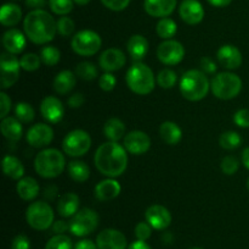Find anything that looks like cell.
<instances>
[{
	"instance_id": "cell-57",
	"label": "cell",
	"mask_w": 249,
	"mask_h": 249,
	"mask_svg": "<svg viewBox=\"0 0 249 249\" xmlns=\"http://www.w3.org/2000/svg\"><path fill=\"white\" fill-rule=\"evenodd\" d=\"M212 6L215 7H225L229 6V5L232 2V0H207Z\"/></svg>"
},
{
	"instance_id": "cell-34",
	"label": "cell",
	"mask_w": 249,
	"mask_h": 249,
	"mask_svg": "<svg viewBox=\"0 0 249 249\" xmlns=\"http://www.w3.org/2000/svg\"><path fill=\"white\" fill-rule=\"evenodd\" d=\"M178 31V26L175 23L174 20L169 19V17H164L158 21L157 27H156V32H157L158 37L162 39H170L172 37L175 36Z\"/></svg>"
},
{
	"instance_id": "cell-1",
	"label": "cell",
	"mask_w": 249,
	"mask_h": 249,
	"mask_svg": "<svg viewBox=\"0 0 249 249\" xmlns=\"http://www.w3.org/2000/svg\"><path fill=\"white\" fill-rule=\"evenodd\" d=\"M94 163L102 175L114 178L124 173L128 166L126 149L117 142L101 144L95 151Z\"/></svg>"
},
{
	"instance_id": "cell-13",
	"label": "cell",
	"mask_w": 249,
	"mask_h": 249,
	"mask_svg": "<svg viewBox=\"0 0 249 249\" xmlns=\"http://www.w3.org/2000/svg\"><path fill=\"white\" fill-rule=\"evenodd\" d=\"M26 139L33 148H45L53 142V131L49 124H36L27 131Z\"/></svg>"
},
{
	"instance_id": "cell-17",
	"label": "cell",
	"mask_w": 249,
	"mask_h": 249,
	"mask_svg": "<svg viewBox=\"0 0 249 249\" xmlns=\"http://www.w3.org/2000/svg\"><path fill=\"white\" fill-rule=\"evenodd\" d=\"M179 15L187 24H198L204 19V9L198 0H182L179 7Z\"/></svg>"
},
{
	"instance_id": "cell-30",
	"label": "cell",
	"mask_w": 249,
	"mask_h": 249,
	"mask_svg": "<svg viewBox=\"0 0 249 249\" xmlns=\"http://www.w3.org/2000/svg\"><path fill=\"white\" fill-rule=\"evenodd\" d=\"M2 171L5 176L12 180H21L24 175V166L16 156L5 155L2 159Z\"/></svg>"
},
{
	"instance_id": "cell-40",
	"label": "cell",
	"mask_w": 249,
	"mask_h": 249,
	"mask_svg": "<svg viewBox=\"0 0 249 249\" xmlns=\"http://www.w3.org/2000/svg\"><path fill=\"white\" fill-rule=\"evenodd\" d=\"M74 1L73 0H49L50 10L56 15L66 16L73 10Z\"/></svg>"
},
{
	"instance_id": "cell-28",
	"label": "cell",
	"mask_w": 249,
	"mask_h": 249,
	"mask_svg": "<svg viewBox=\"0 0 249 249\" xmlns=\"http://www.w3.org/2000/svg\"><path fill=\"white\" fill-rule=\"evenodd\" d=\"M16 192L23 200H33L39 194V183L33 177H23L16 185Z\"/></svg>"
},
{
	"instance_id": "cell-42",
	"label": "cell",
	"mask_w": 249,
	"mask_h": 249,
	"mask_svg": "<svg viewBox=\"0 0 249 249\" xmlns=\"http://www.w3.org/2000/svg\"><path fill=\"white\" fill-rule=\"evenodd\" d=\"M19 63H21V68H23L24 71H36L40 67L41 59L40 56L36 55L34 53H28L24 54L21 59H19Z\"/></svg>"
},
{
	"instance_id": "cell-35",
	"label": "cell",
	"mask_w": 249,
	"mask_h": 249,
	"mask_svg": "<svg viewBox=\"0 0 249 249\" xmlns=\"http://www.w3.org/2000/svg\"><path fill=\"white\" fill-rule=\"evenodd\" d=\"M75 75H77L80 80L92 81L95 80V78H97L99 71H97V67L92 62L83 61V62L78 63L77 67H75Z\"/></svg>"
},
{
	"instance_id": "cell-15",
	"label": "cell",
	"mask_w": 249,
	"mask_h": 249,
	"mask_svg": "<svg viewBox=\"0 0 249 249\" xmlns=\"http://www.w3.org/2000/svg\"><path fill=\"white\" fill-rule=\"evenodd\" d=\"M146 221L152 226V228L162 231L169 227L172 224V214L165 207L160 204H153L147 208L145 212Z\"/></svg>"
},
{
	"instance_id": "cell-32",
	"label": "cell",
	"mask_w": 249,
	"mask_h": 249,
	"mask_svg": "<svg viewBox=\"0 0 249 249\" xmlns=\"http://www.w3.org/2000/svg\"><path fill=\"white\" fill-rule=\"evenodd\" d=\"M104 133L106 138L109 139V142H118L125 134V124L123 121L117 117L107 120L104 126Z\"/></svg>"
},
{
	"instance_id": "cell-56",
	"label": "cell",
	"mask_w": 249,
	"mask_h": 249,
	"mask_svg": "<svg viewBox=\"0 0 249 249\" xmlns=\"http://www.w3.org/2000/svg\"><path fill=\"white\" fill-rule=\"evenodd\" d=\"M128 249H151V247L146 243V241H140V239H138V241L133 242V243L128 247Z\"/></svg>"
},
{
	"instance_id": "cell-14",
	"label": "cell",
	"mask_w": 249,
	"mask_h": 249,
	"mask_svg": "<svg viewBox=\"0 0 249 249\" xmlns=\"http://www.w3.org/2000/svg\"><path fill=\"white\" fill-rule=\"evenodd\" d=\"M124 148L134 155H142L151 148V138L142 131H131L124 137Z\"/></svg>"
},
{
	"instance_id": "cell-10",
	"label": "cell",
	"mask_w": 249,
	"mask_h": 249,
	"mask_svg": "<svg viewBox=\"0 0 249 249\" xmlns=\"http://www.w3.org/2000/svg\"><path fill=\"white\" fill-rule=\"evenodd\" d=\"M91 146V137L84 129L71 131L63 138L62 149L70 156H83Z\"/></svg>"
},
{
	"instance_id": "cell-25",
	"label": "cell",
	"mask_w": 249,
	"mask_h": 249,
	"mask_svg": "<svg viewBox=\"0 0 249 249\" xmlns=\"http://www.w3.org/2000/svg\"><path fill=\"white\" fill-rule=\"evenodd\" d=\"M126 49L131 58L135 61H140L147 55L148 53V41L141 34H134L129 38L126 43Z\"/></svg>"
},
{
	"instance_id": "cell-52",
	"label": "cell",
	"mask_w": 249,
	"mask_h": 249,
	"mask_svg": "<svg viewBox=\"0 0 249 249\" xmlns=\"http://www.w3.org/2000/svg\"><path fill=\"white\" fill-rule=\"evenodd\" d=\"M85 102V98L82 93H75V94L71 95L67 100L68 106L72 107V109H77V107H80Z\"/></svg>"
},
{
	"instance_id": "cell-11",
	"label": "cell",
	"mask_w": 249,
	"mask_h": 249,
	"mask_svg": "<svg viewBox=\"0 0 249 249\" xmlns=\"http://www.w3.org/2000/svg\"><path fill=\"white\" fill-rule=\"evenodd\" d=\"M0 68H1V88L7 89L12 87L19 78V60L10 53H2L0 56Z\"/></svg>"
},
{
	"instance_id": "cell-5",
	"label": "cell",
	"mask_w": 249,
	"mask_h": 249,
	"mask_svg": "<svg viewBox=\"0 0 249 249\" xmlns=\"http://www.w3.org/2000/svg\"><path fill=\"white\" fill-rule=\"evenodd\" d=\"M125 81L131 92L139 95H147L155 89V75L145 63L136 61L126 72Z\"/></svg>"
},
{
	"instance_id": "cell-48",
	"label": "cell",
	"mask_w": 249,
	"mask_h": 249,
	"mask_svg": "<svg viewBox=\"0 0 249 249\" xmlns=\"http://www.w3.org/2000/svg\"><path fill=\"white\" fill-rule=\"evenodd\" d=\"M233 122L238 127L249 128V109H240L233 115Z\"/></svg>"
},
{
	"instance_id": "cell-38",
	"label": "cell",
	"mask_w": 249,
	"mask_h": 249,
	"mask_svg": "<svg viewBox=\"0 0 249 249\" xmlns=\"http://www.w3.org/2000/svg\"><path fill=\"white\" fill-rule=\"evenodd\" d=\"M40 59L46 66H55L61 59V53L56 46H44L40 51Z\"/></svg>"
},
{
	"instance_id": "cell-26",
	"label": "cell",
	"mask_w": 249,
	"mask_h": 249,
	"mask_svg": "<svg viewBox=\"0 0 249 249\" xmlns=\"http://www.w3.org/2000/svg\"><path fill=\"white\" fill-rule=\"evenodd\" d=\"M77 83V75L70 70H63L56 75L53 80V89L57 94L66 95L74 88Z\"/></svg>"
},
{
	"instance_id": "cell-16",
	"label": "cell",
	"mask_w": 249,
	"mask_h": 249,
	"mask_svg": "<svg viewBox=\"0 0 249 249\" xmlns=\"http://www.w3.org/2000/svg\"><path fill=\"white\" fill-rule=\"evenodd\" d=\"M99 249H126V238L121 231L114 228H106L96 237Z\"/></svg>"
},
{
	"instance_id": "cell-20",
	"label": "cell",
	"mask_w": 249,
	"mask_h": 249,
	"mask_svg": "<svg viewBox=\"0 0 249 249\" xmlns=\"http://www.w3.org/2000/svg\"><path fill=\"white\" fill-rule=\"evenodd\" d=\"M219 63L224 66L228 70H236L242 65V54L240 49L236 48L235 45L226 44V45L220 46V49L216 53Z\"/></svg>"
},
{
	"instance_id": "cell-55",
	"label": "cell",
	"mask_w": 249,
	"mask_h": 249,
	"mask_svg": "<svg viewBox=\"0 0 249 249\" xmlns=\"http://www.w3.org/2000/svg\"><path fill=\"white\" fill-rule=\"evenodd\" d=\"M46 4V0H26V5L28 7H32L33 10L41 9Z\"/></svg>"
},
{
	"instance_id": "cell-54",
	"label": "cell",
	"mask_w": 249,
	"mask_h": 249,
	"mask_svg": "<svg viewBox=\"0 0 249 249\" xmlns=\"http://www.w3.org/2000/svg\"><path fill=\"white\" fill-rule=\"evenodd\" d=\"M74 249H99L97 248V244H95L94 242L90 241V239H83V241L78 242L75 244Z\"/></svg>"
},
{
	"instance_id": "cell-39",
	"label": "cell",
	"mask_w": 249,
	"mask_h": 249,
	"mask_svg": "<svg viewBox=\"0 0 249 249\" xmlns=\"http://www.w3.org/2000/svg\"><path fill=\"white\" fill-rule=\"evenodd\" d=\"M178 77L177 72L170 68H164V70L160 71L157 76V83L160 88H164V89H170L175 85L177 83Z\"/></svg>"
},
{
	"instance_id": "cell-22",
	"label": "cell",
	"mask_w": 249,
	"mask_h": 249,
	"mask_svg": "<svg viewBox=\"0 0 249 249\" xmlns=\"http://www.w3.org/2000/svg\"><path fill=\"white\" fill-rule=\"evenodd\" d=\"M26 37L19 29L11 28L6 31L2 36V45L5 50L14 55L22 53L26 48Z\"/></svg>"
},
{
	"instance_id": "cell-59",
	"label": "cell",
	"mask_w": 249,
	"mask_h": 249,
	"mask_svg": "<svg viewBox=\"0 0 249 249\" xmlns=\"http://www.w3.org/2000/svg\"><path fill=\"white\" fill-rule=\"evenodd\" d=\"M73 1H74L77 5H80V6H84V5L89 4V2L91 1V0H73Z\"/></svg>"
},
{
	"instance_id": "cell-23",
	"label": "cell",
	"mask_w": 249,
	"mask_h": 249,
	"mask_svg": "<svg viewBox=\"0 0 249 249\" xmlns=\"http://www.w3.org/2000/svg\"><path fill=\"white\" fill-rule=\"evenodd\" d=\"M122 187L118 181L114 178H107V180L101 181L97 183L95 187V197L100 202H108V200L114 199L121 194Z\"/></svg>"
},
{
	"instance_id": "cell-7",
	"label": "cell",
	"mask_w": 249,
	"mask_h": 249,
	"mask_svg": "<svg viewBox=\"0 0 249 249\" xmlns=\"http://www.w3.org/2000/svg\"><path fill=\"white\" fill-rule=\"evenodd\" d=\"M53 210L46 202L38 200L27 208L26 220L29 226L38 231H45L53 224Z\"/></svg>"
},
{
	"instance_id": "cell-61",
	"label": "cell",
	"mask_w": 249,
	"mask_h": 249,
	"mask_svg": "<svg viewBox=\"0 0 249 249\" xmlns=\"http://www.w3.org/2000/svg\"><path fill=\"white\" fill-rule=\"evenodd\" d=\"M191 249H202V248H191Z\"/></svg>"
},
{
	"instance_id": "cell-43",
	"label": "cell",
	"mask_w": 249,
	"mask_h": 249,
	"mask_svg": "<svg viewBox=\"0 0 249 249\" xmlns=\"http://www.w3.org/2000/svg\"><path fill=\"white\" fill-rule=\"evenodd\" d=\"M75 29L74 21L71 17L62 16L58 19L57 21V32L62 37H70L72 36L73 32Z\"/></svg>"
},
{
	"instance_id": "cell-44",
	"label": "cell",
	"mask_w": 249,
	"mask_h": 249,
	"mask_svg": "<svg viewBox=\"0 0 249 249\" xmlns=\"http://www.w3.org/2000/svg\"><path fill=\"white\" fill-rule=\"evenodd\" d=\"M221 171H223L225 175L231 176L235 175L236 172L238 171V167H240V163H238L237 159L232 155H228L221 160L220 164Z\"/></svg>"
},
{
	"instance_id": "cell-3",
	"label": "cell",
	"mask_w": 249,
	"mask_h": 249,
	"mask_svg": "<svg viewBox=\"0 0 249 249\" xmlns=\"http://www.w3.org/2000/svg\"><path fill=\"white\" fill-rule=\"evenodd\" d=\"M211 88L208 77L203 71L189 70L180 80V93L190 102H199L207 97Z\"/></svg>"
},
{
	"instance_id": "cell-58",
	"label": "cell",
	"mask_w": 249,
	"mask_h": 249,
	"mask_svg": "<svg viewBox=\"0 0 249 249\" xmlns=\"http://www.w3.org/2000/svg\"><path fill=\"white\" fill-rule=\"evenodd\" d=\"M242 163H243V165H245V167L248 168V170H249V146H247V148L243 150Z\"/></svg>"
},
{
	"instance_id": "cell-33",
	"label": "cell",
	"mask_w": 249,
	"mask_h": 249,
	"mask_svg": "<svg viewBox=\"0 0 249 249\" xmlns=\"http://www.w3.org/2000/svg\"><path fill=\"white\" fill-rule=\"evenodd\" d=\"M68 173L73 181L83 183L90 177V168L84 161L73 160L68 164Z\"/></svg>"
},
{
	"instance_id": "cell-47",
	"label": "cell",
	"mask_w": 249,
	"mask_h": 249,
	"mask_svg": "<svg viewBox=\"0 0 249 249\" xmlns=\"http://www.w3.org/2000/svg\"><path fill=\"white\" fill-rule=\"evenodd\" d=\"M101 2L107 9L118 12L125 10L130 4V0H101Z\"/></svg>"
},
{
	"instance_id": "cell-24",
	"label": "cell",
	"mask_w": 249,
	"mask_h": 249,
	"mask_svg": "<svg viewBox=\"0 0 249 249\" xmlns=\"http://www.w3.org/2000/svg\"><path fill=\"white\" fill-rule=\"evenodd\" d=\"M80 199L75 193H65L57 202V212L62 217H72L79 211Z\"/></svg>"
},
{
	"instance_id": "cell-37",
	"label": "cell",
	"mask_w": 249,
	"mask_h": 249,
	"mask_svg": "<svg viewBox=\"0 0 249 249\" xmlns=\"http://www.w3.org/2000/svg\"><path fill=\"white\" fill-rule=\"evenodd\" d=\"M15 115L17 119L22 122V124H29L36 117V111H34L33 106L28 103L19 102L17 103L15 106Z\"/></svg>"
},
{
	"instance_id": "cell-4",
	"label": "cell",
	"mask_w": 249,
	"mask_h": 249,
	"mask_svg": "<svg viewBox=\"0 0 249 249\" xmlns=\"http://www.w3.org/2000/svg\"><path fill=\"white\" fill-rule=\"evenodd\" d=\"M66 167L65 155L58 149L46 148L39 151L34 160L36 172L43 178L58 177Z\"/></svg>"
},
{
	"instance_id": "cell-49",
	"label": "cell",
	"mask_w": 249,
	"mask_h": 249,
	"mask_svg": "<svg viewBox=\"0 0 249 249\" xmlns=\"http://www.w3.org/2000/svg\"><path fill=\"white\" fill-rule=\"evenodd\" d=\"M0 104H1L0 105V117L2 120L7 117V114L11 110V99H10V97L6 93H0Z\"/></svg>"
},
{
	"instance_id": "cell-8",
	"label": "cell",
	"mask_w": 249,
	"mask_h": 249,
	"mask_svg": "<svg viewBox=\"0 0 249 249\" xmlns=\"http://www.w3.org/2000/svg\"><path fill=\"white\" fill-rule=\"evenodd\" d=\"M73 51L80 56H92L101 49L102 41L99 33L91 29H83L73 36L71 42Z\"/></svg>"
},
{
	"instance_id": "cell-2",
	"label": "cell",
	"mask_w": 249,
	"mask_h": 249,
	"mask_svg": "<svg viewBox=\"0 0 249 249\" xmlns=\"http://www.w3.org/2000/svg\"><path fill=\"white\" fill-rule=\"evenodd\" d=\"M23 29L27 38L34 44H46L55 38L57 21L45 10H32L24 17Z\"/></svg>"
},
{
	"instance_id": "cell-9",
	"label": "cell",
	"mask_w": 249,
	"mask_h": 249,
	"mask_svg": "<svg viewBox=\"0 0 249 249\" xmlns=\"http://www.w3.org/2000/svg\"><path fill=\"white\" fill-rule=\"evenodd\" d=\"M99 226V215L90 208L80 209L70 221V231L77 237L92 233Z\"/></svg>"
},
{
	"instance_id": "cell-21",
	"label": "cell",
	"mask_w": 249,
	"mask_h": 249,
	"mask_svg": "<svg viewBox=\"0 0 249 249\" xmlns=\"http://www.w3.org/2000/svg\"><path fill=\"white\" fill-rule=\"evenodd\" d=\"M177 4L178 0H145L143 9L150 16L164 19L174 12Z\"/></svg>"
},
{
	"instance_id": "cell-46",
	"label": "cell",
	"mask_w": 249,
	"mask_h": 249,
	"mask_svg": "<svg viewBox=\"0 0 249 249\" xmlns=\"http://www.w3.org/2000/svg\"><path fill=\"white\" fill-rule=\"evenodd\" d=\"M152 234V226L146 222H139L135 227V236L140 241H147Z\"/></svg>"
},
{
	"instance_id": "cell-51",
	"label": "cell",
	"mask_w": 249,
	"mask_h": 249,
	"mask_svg": "<svg viewBox=\"0 0 249 249\" xmlns=\"http://www.w3.org/2000/svg\"><path fill=\"white\" fill-rule=\"evenodd\" d=\"M201 68L204 73H208V75H213L216 72V63L214 62L213 59L208 58V56H204L201 59Z\"/></svg>"
},
{
	"instance_id": "cell-41",
	"label": "cell",
	"mask_w": 249,
	"mask_h": 249,
	"mask_svg": "<svg viewBox=\"0 0 249 249\" xmlns=\"http://www.w3.org/2000/svg\"><path fill=\"white\" fill-rule=\"evenodd\" d=\"M72 239L66 234H56L46 243L45 249H72Z\"/></svg>"
},
{
	"instance_id": "cell-12",
	"label": "cell",
	"mask_w": 249,
	"mask_h": 249,
	"mask_svg": "<svg viewBox=\"0 0 249 249\" xmlns=\"http://www.w3.org/2000/svg\"><path fill=\"white\" fill-rule=\"evenodd\" d=\"M185 56V48L180 42L174 39H165L157 48V58L167 66L178 65Z\"/></svg>"
},
{
	"instance_id": "cell-45",
	"label": "cell",
	"mask_w": 249,
	"mask_h": 249,
	"mask_svg": "<svg viewBox=\"0 0 249 249\" xmlns=\"http://www.w3.org/2000/svg\"><path fill=\"white\" fill-rule=\"evenodd\" d=\"M116 84L117 80L112 72H105L104 75L100 76L99 85L102 90H105V92H111V90H113Z\"/></svg>"
},
{
	"instance_id": "cell-31",
	"label": "cell",
	"mask_w": 249,
	"mask_h": 249,
	"mask_svg": "<svg viewBox=\"0 0 249 249\" xmlns=\"http://www.w3.org/2000/svg\"><path fill=\"white\" fill-rule=\"evenodd\" d=\"M160 138L169 145H175L182 138V131L175 122L165 121L160 127Z\"/></svg>"
},
{
	"instance_id": "cell-19",
	"label": "cell",
	"mask_w": 249,
	"mask_h": 249,
	"mask_svg": "<svg viewBox=\"0 0 249 249\" xmlns=\"http://www.w3.org/2000/svg\"><path fill=\"white\" fill-rule=\"evenodd\" d=\"M40 112L44 119L50 124H58L63 119L65 107L58 98L49 95L43 99L40 104Z\"/></svg>"
},
{
	"instance_id": "cell-50",
	"label": "cell",
	"mask_w": 249,
	"mask_h": 249,
	"mask_svg": "<svg viewBox=\"0 0 249 249\" xmlns=\"http://www.w3.org/2000/svg\"><path fill=\"white\" fill-rule=\"evenodd\" d=\"M11 249H31V242L24 234H18L12 241Z\"/></svg>"
},
{
	"instance_id": "cell-36",
	"label": "cell",
	"mask_w": 249,
	"mask_h": 249,
	"mask_svg": "<svg viewBox=\"0 0 249 249\" xmlns=\"http://www.w3.org/2000/svg\"><path fill=\"white\" fill-rule=\"evenodd\" d=\"M241 143H242V138L235 131L224 132L220 136V138H219V144H220L221 148L226 149V150L237 149L241 145Z\"/></svg>"
},
{
	"instance_id": "cell-6",
	"label": "cell",
	"mask_w": 249,
	"mask_h": 249,
	"mask_svg": "<svg viewBox=\"0 0 249 249\" xmlns=\"http://www.w3.org/2000/svg\"><path fill=\"white\" fill-rule=\"evenodd\" d=\"M211 89L218 99H233L242 90V80L236 73L220 72L212 80Z\"/></svg>"
},
{
	"instance_id": "cell-53",
	"label": "cell",
	"mask_w": 249,
	"mask_h": 249,
	"mask_svg": "<svg viewBox=\"0 0 249 249\" xmlns=\"http://www.w3.org/2000/svg\"><path fill=\"white\" fill-rule=\"evenodd\" d=\"M67 229H70V224H67L63 220H58V221H55L53 224V231L56 234H63Z\"/></svg>"
},
{
	"instance_id": "cell-18",
	"label": "cell",
	"mask_w": 249,
	"mask_h": 249,
	"mask_svg": "<svg viewBox=\"0 0 249 249\" xmlns=\"http://www.w3.org/2000/svg\"><path fill=\"white\" fill-rule=\"evenodd\" d=\"M125 54L117 48L106 49L99 58V65L105 72H114L125 65Z\"/></svg>"
},
{
	"instance_id": "cell-27",
	"label": "cell",
	"mask_w": 249,
	"mask_h": 249,
	"mask_svg": "<svg viewBox=\"0 0 249 249\" xmlns=\"http://www.w3.org/2000/svg\"><path fill=\"white\" fill-rule=\"evenodd\" d=\"M0 128H1L2 136L9 141L17 142L22 138L23 128H22L21 121L17 117L7 116L2 119Z\"/></svg>"
},
{
	"instance_id": "cell-60",
	"label": "cell",
	"mask_w": 249,
	"mask_h": 249,
	"mask_svg": "<svg viewBox=\"0 0 249 249\" xmlns=\"http://www.w3.org/2000/svg\"><path fill=\"white\" fill-rule=\"evenodd\" d=\"M247 186H248V189H249V178H248V182H247Z\"/></svg>"
},
{
	"instance_id": "cell-29",
	"label": "cell",
	"mask_w": 249,
	"mask_h": 249,
	"mask_svg": "<svg viewBox=\"0 0 249 249\" xmlns=\"http://www.w3.org/2000/svg\"><path fill=\"white\" fill-rule=\"evenodd\" d=\"M22 10L17 4L7 2L1 6L0 10V22L5 27H14L21 21Z\"/></svg>"
}]
</instances>
